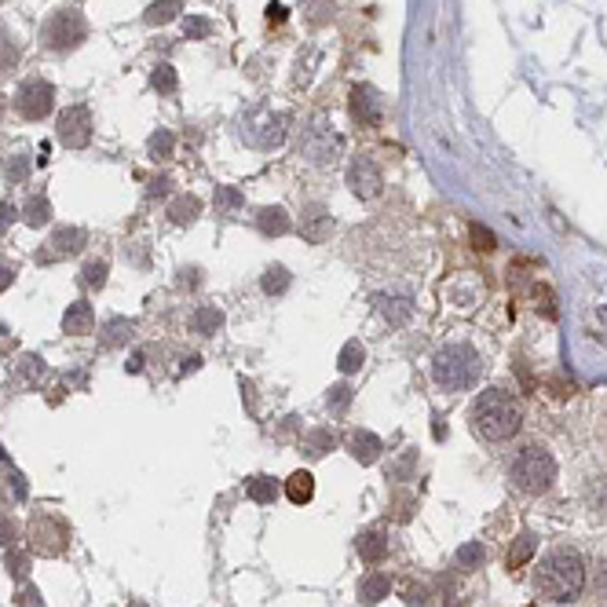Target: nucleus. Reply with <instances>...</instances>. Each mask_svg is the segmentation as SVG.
<instances>
[{
  "mask_svg": "<svg viewBox=\"0 0 607 607\" xmlns=\"http://www.w3.org/2000/svg\"><path fill=\"white\" fill-rule=\"evenodd\" d=\"M534 589L553 600V603H571L585 589V560L575 553L571 545H557L538 560L534 567Z\"/></svg>",
  "mask_w": 607,
  "mask_h": 607,
  "instance_id": "nucleus-1",
  "label": "nucleus"
},
{
  "mask_svg": "<svg viewBox=\"0 0 607 607\" xmlns=\"http://www.w3.org/2000/svg\"><path fill=\"white\" fill-rule=\"evenodd\" d=\"M472 432L486 443H509L523 424V406L513 392L505 388H486L479 392V399L472 403Z\"/></svg>",
  "mask_w": 607,
  "mask_h": 607,
  "instance_id": "nucleus-2",
  "label": "nucleus"
},
{
  "mask_svg": "<svg viewBox=\"0 0 607 607\" xmlns=\"http://www.w3.org/2000/svg\"><path fill=\"white\" fill-rule=\"evenodd\" d=\"M483 373V359L472 344H447L439 348L432 359V380L443 392H469L479 384Z\"/></svg>",
  "mask_w": 607,
  "mask_h": 607,
  "instance_id": "nucleus-3",
  "label": "nucleus"
},
{
  "mask_svg": "<svg viewBox=\"0 0 607 607\" xmlns=\"http://www.w3.org/2000/svg\"><path fill=\"white\" fill-rule=\"evenodd\" d=\"M509 479H513V486L520 494L538 498V494H545L549 486L557 483V458L549 454V447H541V443H523L509 461Z\"/></svg>",
  "mask_w": 607,
  "mask_h": 607,
  "instance_id": "nucleus-4",
  "label": "nucleus"
},
{
  "mask_svg": "<svg viewBox=\"0 0 607 607\" xmlns=\"http://www.w3.org/2000/svg\"><path fill=\"white\" fill-rule=\"evenodd\" d=\"M286 129H290L286 114H274V110H267V106L249 110L245 121H242V136H245V143H253V147H260V150H274V147H282Z\"/></svg>",
  "mask_w": 607,
  "mask_h": 607,
  "instance_id": "nucleus-5",
  "label": "nucleus"
},
{
  "mask_svg": "<svg viewBox=\"0 0 607 607\" xmlns=\"http://www.w3.org/2000/svg\"><path fill=\"white\" fill-rule=\"evenodd\" d=\"M88 33V22L77 8H59L51 12V19L44 22V48L51 51H74Z\"/></svg>",
  "mask_w": 607,
  "mask_h": 607,
  "instance_id": "nucleus-6",
  "label": "nucleus"
},
{
  "mask_svg": "<svg viewBox=\"0 0 607 607\" xmlns=\"http://www.w3.org/2000/svg\"><path fill=\"white\" fill-rule=\"evenodd\" d=\"M30 545H33V553H40V557H59V553H67V545H70V527L59 516L40 513V516L30 520Z\"/></svg>",
  "mask_w": 607,
  "mask_h": 607,
  "instance_id": "nucleus-7",
  "label": "nucleus"
},
{
  "mask_svg": "<svg viewBox=\"0 0 607 607\" xmlns=\"http://www.w3.org/2000/svg\"><path fill=\"white\" fill-rule=\"evenodd\" d=\"M51 106H55V88H51L48 81L30 77V81L19 85V92H15V110H19L26 121L48 118V114H51Z\"/></svg>",
  "mask_w": 607,
  "mask_h": 607,
  "instance_id": "nucleus-8",
  "label": "nucleus"
},
{
  "mask_svg": "<svg viewBox=\"0 0 607 607\" xmlns=\"http://www.w3.org/2000/svg\"><path fill=\"white\" fill-rule=\"evenodd\" d=\"M55 136H59L63 147L70 150H81L92 143V114H88V106H70L59 114V121H55Z\"/></svg>",
  "mask_w": 607,
  "mask_h": 607,
  "instance_id": "nucleus-9",
  "label": "nucleus"
},
{
  "mask_svg": "<svg viewBox=\"0 0 607 607\" xmlns=\"http://www.w3.org/2000/svg\"><path fill=\"white\" fill-rule=\"evenodd\" d=\"M88 242V235L81 228H55L51 238H48V249L37 253V263H51V260H63V256H74L81 253Z\"/></svg>",
  "mask_w": 607,
  "mask_h": 607,
  "instance_id": "nucleus-10",
  "label": "nucleus"
},
{
  "mask_svg": "<svg viewBox=\"0 0 607 607\" xmlns=\"http://www.w3.org/2000/svg\"><path fill=\"white\" fill-rule=\"evenodd\" d=\"M348 187H352L359 198H366V201L384 191V180H380L377 165H373L370 157H352V165H348Z\"/></svg>",
  "mask_w": 607,
  "mask_h": 607,
  "instance_id": "nucleus-11",
  "label": "nucleus"
},
{
  "mask_svg": "<svg viewBox=\"0 0 607 607\" xmlns=\"http://www.w3.org/2000/svg\"><path fill=\"white\" fill-rule=\"evenodd\" d=\"M329 231H334V216L326 212V205H304V212H300V238L304 242H311V245H318V242H326L329 238Z\"/></svg>",
  "mask_w": 607,
  "mask_h": 607,
  "instance_id": "nucleus-12",
  "label": "nucleus"
},
{
  "mask_svg": "<svg viewBox=\"0 0 607 607\" xmlns=\"http://www.w3.org/2000/svg\"><path fill=\"white\" fill-rule=\"evenodd\" d=\"M337 136L329 132L326 125H315L311 132H308V139H304V157L311 161V165H329V161H337Z\"/></svg>",
  "mask_w": 607,
  "mask_h": 607,
  "instance_id": "nucleus-13",
  "label": "nucleus"
},
{
  "mask_svg": "<svg viewBox=\"0 0 607 607\" xmlns=\"http://www.w3.org/2000/svg\"><path fill=\"white\" fill-rule=\"evenodd\" d=\"M92 326H95V311H92V304L88 300H74L67 311H63V329L70 337H85V334H92Z\"/></svg>",
  "mask_w": 607,
  "mask_h": 607,
  "instance_id": "nucleus-14",
  "label": "nucleus"
},
{
  "mask_svg": "<svg viewBox=\"0 0 607 607\" xmlns=\"http://www.w3.org/2000/svg\"><path fill=\"white\" fill-rule=\"evenodd\" d=\"M132 334H136V322L114 315V318H106V322H103V329H99V344H103V348H125V344L132 341Z\"/></svg>",
  "mask_w": 607,
  "mask_h": 607,
  "instance_id": "nucleus-15",
  "label": "nucleus"
},
{
  "mask_svg": "<svg viewBox=\"0 0 607 607\" xmlns=\"http://www.w3.org/2000/svg\"><path fill=\"white\" fill-rule=\"evenodd\" d=\"M348 454H352L359 465H373V461L380 458V439H377L373 432H366V428H355V432L348 435Z\"/></svg>",
  "mask_w": 607,
  "mask_h": 607,
  "instance_id": "nucleus-16",
  "label": "nucleus"
},
{
  "mask_svg": "<svg viewBox=\"0 0 607 607\" xmlns=\"http://www.w3.org/2000/svg\"><path fill=\"white\" fill-rule=\"evenodd\" d=\"M191 329H194L198 337L219 334V329H224V311H219L216 304H198V308L191 311Z\"/></svg>",
  "mask_w": 607,
  "mask_h": 607,
  "instance_id": "nucleus-17",
  "label": "nucleus"
},
{
  "mask_svg": "<svg viewBox=\"0 0 607 607\" xmlns=\"http://www.w3.org/2000/svg\"><path fill=\"white\" fill-rule=\"evenodd\" d=\"M256 228H260L267 238H279V235H290V231H293V219H290L286 209L267 205V209H260V216H256Z\"/></svg>",
  "mask_w": 607,
  "mask_h": 607,
  "instance_id": "nucleus-18",
  "label": "nucleus"
},
{
  "mask_svg": "<svg viewBox=\"0 0 607 607\" xmlns=\"http://www.w3.org/2000/svg\"><path fill=\"white\" fill-rule=\"evenodd\" d=\"M377 311L384 315V322L406 326L410 315H414V300L410 297H377Z\"/></svg>",
  "mask_w": 607,
  "mask_h": 607,
  "instance_id": "nucleus-19",
  "label": "nucleus"
},
{
  "mask_svg": "<svg viewBox=\"0 0 607 607\" xmlns=\"http://www.w3.org/2000/svg\"><path fill=\"white\" fill-rule=\"evenodd\" d=\"M359 557H362V564H380L384 557H388V534L384 531L359 534Z\"/></svg>",
  "mask_w": 607,
  "mask_h": 607,
  "instance_id": "nucleus-20",
  "label": "nucleus"
},
{
  "mask_svg": "<svg viewBox=\"0 0 607 607\" xmlns=\"http://www.w3.org/2000/svg\"><path fill=\"white\" fill-rule=\"evenodd\" d=\"M352 114H355V121H362V125H380V106H377V99H373L366 88H355V92H352Z\"/></svg>",
  "mask_w": 607,
  "mask_h": 607,
  "instance_id": "nucleus-21",
  "label": "nucleus"
},
{
  "mask_svg": "<svg viewBox=\"0 0 607 607\" xmlns=\"http://www.w3.org/2000/svg\"><path fill=\"white\" fill-rule=\"evenodd\" d=\"M198 216H201V201H198L194 194H180V198H173V205H169V219H173V224L191 228Z\"/></svg>",
  "mask_w": 607,
  "mask_h": 607,
  "instance_id": "nucleus-22",
  "label": "nucleus"
},
{
  "mask_svg": "<svg viewBox=\"0 0 607 607\" xmlns=\"http://www.w3.org/2000/svg\"><path fill=\"white\" fill-rule=\"evenodd\" d=\"M286 498H290L293 505H308V502L315 498V476H311V472H293V476L286 479Z\"/></svg>",
  "mask_w": 607,
  "mask_h": 607,
  "instance_id": "nucleus-23",
  "label": "nucleus"
},
{
  "mask_svg": "<svg viewBox=\"0 0 607 607\" xmlns=\"http://www.w3.org/2000/svg\"><path fill=\"white\" fill-rule=\"evenodd\" d=\"M534 549H538V538L534 534H520L513 545H509V553H505V567H523V564H531V557H534Z\"/></svg>",
  "mask_w": 607,
  "mask_h": 607,
  "instance_id": "nucleus-24",
  "label": "nucleus"
},
{
  "mask_svg": "<svg viewBox=\"0 0 607 607\" xmlns=\"http://www.w3.org/2000/svg\"><path fill=\"white\" fill-rule=\"evenodd\" d=\"M180 12H183V0H154V4L147 8V15H143V22L147 26H165V22H173Z\"/></svg>",
  "mask_w": 607,
  "mask_h": 607,
  "instance_id": "nucleus-25",
  "label": "nucleus"
},
{
  "mask_svg": "<svg viewBox=\"0 0 607 607\" xmlns=\"http://www.w3.org/2000/svg\"><path fill=\"white\" fill-rule=\"evenodd\" d=\"M388 593H392V578L388 575H370V578L359 582V600L362 603H380Z\"/></svg>",
  "mask_w": 607,
  "mask_h": 607,
  "instance_id": "nucleus-26",
  "label": "nucleus"
},
{
  "mask_svg": "<svg viewBox=\"0 0 607 607\" xmlns=\"http://www.w3.org/2000/svg\"><path fill=\"white\" fill-rule=\"evenodd\" d=\"M19 55H22V48H19L15 33H8L4 26H0V74H12L19 67Z\"/></svg>",
  "mask_w": 607,
  "mask_h": 607,
  "instance_id": "nucleus-27",
  "label": "nucleus"
},
{
  "mask_svg": "<svg viewBox=\"0 0 607 607\" xmlns=\"http://www.w3.org/2000/svg\"><path fill=\"white\" fill-rule=\"evenodd\" d=\"M300 447H304L308 458H326V451H334V432L329 428H311Z\"/></svg>",
  "mask_w": 607,
  "mask_h": 607,
  "instance_id": "nucleus-28",
  "label": "nucleus"
},
{
  "mask_svg": "<svg viewBox=\"0 0 607 607\" xmlns=\"http://www.w3.org/2000/svg\"><path fill=\"white\" fill-rule=\"evenodd\" d=\"M260 286H263V293H267V297H282V293L290 290V271H286L282 263H271V267L263 271Z\"/></svg>",
  "mask_w": 607,
  "mask_h": 607,
  "instance_id": "nucleus-29",
  "label": "nucleus"
},
{
  "mask_svg": "<svg viewBox=\"0 0 607 607\" xmlns=\"http://www.w3.org/2000/svg\"><path fill=\"white\" fill-rule=\"evenodd\" d=\"M22 219L30 228H44V224H51V201L48 198H40V194H33L30 201H26V209H22Z\"/></svg>",
  "mask_w": 607,
  "mask_h": 607,
  "instance_id": "nucleus-30",
  "label": "nucleus"
},
{
  "mask_svg": "<svg viewBox=\"0 0 607 607\" xmlns=\"http://www.w3.org/2000/svg\"><path fill=\"white\" fill-rule=\"evenodd\" d=\"M173 147H176V136L169 129H157L150 139H147V154L154 161H165V157H173Z\"/></svg>",
  "mask_w": 607,
  "mask_h": 607,
  "instance_id": "nucleus-31",
  "label": "nucleus"
},
{
  "mask_svg": "<svg viewBox=\"0 0 607 607\" xmlns=\"http://www.w3.org/2000/svg\"><path fill=\"white\" fill-rule=\"evenodd\" d=\"M362 362H366V348H362V341H348V344L341 348V355H337V366H341L344 373L362 370Z\"/></svg>",
  "mask_w": 607,
  "mask_h": 607,
  "instance_id": "nucleus-32",
  "label": "nucleus"
},
{
  "mask_svg": "<svg viewBox=\"0 0 607 607\" xmlns=\"http://www.w3.org/2000/svg\"><path fill=\"white\" fill-rule=\"evenodd\" d=\"M106 274H110V263H106V260H88L85 271H81V286H85V290H103V286H106Z\"/></svg>",
  "mask_w": 607,
  "mask_h": 607,
  "instance_id": "nucleus-33",
  "label": "nucleus"
},
{
  "mask_svg": "<svg viewBox=\"0 0 607 607\" xmlns=\"http://www.w3.org/2000/svg\"><path fill=\"white\" fill-rule=\"evenodd\" d=\"M245 494H249V498H253L256 505H271V502H274V494H279V490H274V479H271V476H253Z\"/></svg>",
  "mask_w": 607,
  "mask_h": 607,
  "instance_id": "nucleus-34",
  "label": "nucleus"
},
{
  "mask_svg": "<svg viewBox=\"0 0 607 607\" xmlns=\"http://www.w3.org/2000/svg\"><path fill=\"white\" fill-rule=\"evenodd\" d=\"M150 85H154V92H161V95H173L176 92V70L169 67V63H161V67H154V74H150Z\"/></svg>",
  "mask_w": 607,
  "mask_h": 607,
  "instance_id": "nucleus-35",
  "label": "nucleus"
},
{
  "mask_svg": "<svg viewBox=\"0 0 607 607\" xmlns=\"http://www.w3.org/2000/svg\"><path fill=\"white\" fill-rule=\"evenodd\" d=\"M483 557H486V553H483L479 541H465V545L458 549V567H461V571H476V567L483 564Z\"/></svg>",
  "mask_w": 607,
  "mask_h": 607,
  "instance_id": "nucleus-36",
  "label": "nucleus"
},
{
  "mask_svg": "<svg viewBox=\"0 0 607 607\" xmlns=\"http://www.w3.org/2000/svg\"><path fill=\"white\" fill-rule=\"evenodd\" d=\"M352 384H337V388H329V396H326V406L334 410V414H344L348 406H352Z\"/></svg>",
  "mask_w": 607,
  "mask_h": 607,
  "instance_id": "nucleus-37",
  "label": "nucleus"
},
{
  "mask_svg": "<svg viewBox=\"0 0 607 607\" xmlns=\"http://www.w3.org/2000/svg\"><path fill=\"white\" fill-rule=\"evenodd\" d=\"M469 235H472V245H476L479 253H494V249H498V238H494V231L483 228V224H472Z\"/></svg>",
  "mask_w": 607,
  "mask_h": 607,
  "instance_id": "nucleus-38",
  "label": "nucleus"
},
{
  "mask_svg": "<svg viewBox=\"0 0 607 607\" xmlns=\"http://www.w3.org/2000/svg\"><path fill=\"white\" fill-rule=\"evenodd\" d=\"M209 33H212V22H209V19H194V15L183 19V37H187V40H205Z\"/></svg>",
  "mask_w": 607,
  "mask_h": 607,
  "instance_id": "nucleus-39",
  "label": "nucleus"
},
{
  "mask_svg": "<svg viewBox=\"0 0 607 607\" xmlns=\"http://www.w3.org/2000/svg\"><path fill=\"white\" fill-rule=\"evenodd\" d=\"M4 176H8L12 183H22V180L30 176V161H26L22 154H15V157H8V165H4Z\"/></svg>",
  "mask_w": 607,
  "mask_h": 607,
  "instance_id": "nucleus-40",
  "label": "nucleus"
},
{
  "mask_svg": "<svg viewBox=\"0 0 607 607\" xmlns=\"http://www.w3.org/2000/svg\"><path fill=\"white\" fill-rule=\"evenodd\" d=\"M216 205L231 212V209H238V205H242V194H238L235 187H216Z\"/></svg>",
  "mask_w": 607,
  "mask_h": 607,
  "instance_id": "nucleus-41",
  "label": "nucleus"
},
{
  "mask_svg": "<svg viewBox=\"0 0 607 607\" xmlns=\"http://www.w3.org/2000/svg\"><path fill=\"white\" fill-rule=\"evenodd\" d=\"M180 290H198L201 286V267H183L180 271V279H176Z\"/></svg>",
  "mask_w": 607,
  "mask_h": 607,
  "instance_id": "nucleus-42",
  "label": "nucleus"
},
{
  "mask_svg": "<svg viewBox=\"0 0 607 607\" xmlns=\"http://www.w3.org/2000/svg\"><path fill=\"white\" fill-rule=\"evenodd\" d=\"M26 571H30V557H22V553H8V575L26 578Z\"/></svg>",
  "mask_w": 607,
  "mask_h": 607,
  "instance_id": "nucleus-43",
  "label": "nucleus"
},
{
  "mask_svg": "<svg viewBox=\"0 0 607 607\" xmlns=\"http://www.w3.org/2000/svg\"><path fill=\"white\" fill-rule=\"evenodd\" d=\"M15 219H19V209L12 201H0V231H8Z\"/></svg>",
  "mask_w": 607,
  "mask_h": 607,
  "instance_id": "nucleus-44",
  "label": "nucleus"
},
{
  "mask_svg": "<svg viewBox=\"0 0 607 607\" xmlns=\"http://www.w3.org/2000/svg\"><path fill=\"white\" fill-rule=\"evenodd\" d=\"M15 541V520L0 513V545H12Z\"/></svg>",
  "mask_w": 607,
  "mask_h": 607,
  "instance_id": "nucleus-45",
  "label": "nucleus"
},
{
  "mask_svg": "<svg viewBox=\"0 0 607 607\" xmlns=\"http://www.w3.org/2000/svg\"><path fill=\"white\" fill-rule=\"evenodd\" d=\"M19 607H44V600H40V593H37L33 585H26V589L19 593Z\"/></svg>",
  "mask_w": 607,
  "mask_h": 607,
  "instance_id": "nucleus-46",
  "label": "nucleus"
},
{
  "mask_svg": "<svg viewBox=\"0 0 607 607\" xmlns=\"http://www.w3.org/2000/svg\"><path fill=\"white\" fill-rule=\"evenodd\" d=\"M15 274H19L15 267H8V263H0V293H4V290H8L12 282H15Z\"/></svg>",
  "mask_w": 607,
  "mask_h": 607,
  "instance_id": "nucleus-47",
  "label": "nucleus"
},
{
  "mask_svg": "<svg viewBox=\"0 0 607 607\" xmlns=\"http://www.w3.org/2000/svg\"><path fill=\"white\" fill-rule=\"evenodd\" d=\"M8 479H12L8 486L15 490V502H22V498H26V483H22V476H19V472H8Z\"/></svg>",
  "mask_w": 607,
  "mask_h": 607,
  "instance_id": "nucleus-48",
  "label": "nucleus"
},
{
  "mask_svg": "<svg viewBox=\"0 0 607 607\" xmlns=\"http://www.w3.org/2000/svg\"><path fill=\"white\" fill-rule=\"evenodd\" d=\"M406 600H410V603H428V589H424V585H421V589L410 585V589H406Z\"/></svg>",
  "mask_w": 607,
  "mask_h": 607,
  "instance_id": "nucleus-49",
  "label": "nucleus"
},
{
  "mask_svg": "<svg viewBox=\"0 0 607 607\" xmlns=\"http://www.w3.org/2000/svg\"><path fill=\"white\" fill-rule=\"evenodd\" d=\"M267 22H286V8L282 4H267Z\"/></svg>",
  "mask_w": 607,
  "mask_h": 607,
  "instance_id": "nucleus-50",
  "label": "nucleus"
},
{
  "mask_svg": "<svg viewBox=\"0 0 607 607\" xmlns=\"http://www.w3.org/2000/svg\"><path fill=\"white\" fill-rule=\"evenodd\" d=\"M169 187H173V183H169V180H165V176H161V180H154L150 194H169Z\"/></svg>",
  "mask_w": 607,
  "mask_h": 607,
  "instance_id": "nucleus-51",
  "label": "nucleus"
},
{
  "mask_svg": "<svg viewBox=\"0 0 607 607\" xmlns=\"http://www.w3.org/2000/svg\"><path fill=\"white\" fill-rule=\"evenodd\" d=\"M125 370H129V373H139V370H143V355L136 352V355H132V359L125 362Z\"/></svg>",
  "mask_w": 607,
  "mask_h": 607,
  "instance_id": "nucleus-52",
  "label": "nucleus"
},
{
  "mask_svg": "<svg viewBox=\"0 0 607 607\" xmlns=\"http://www.w3.org/2000/svg\"><path fill=\"white\" fill-rule=\"evenodd\" d=\"M198 366H201V359H198V355H191V359H183V370H180V373H194Z\"/></svg>",
  "mask_w": 607,
  "mask_h": 607,
  "instance_id": "nucleus-53",
  "label": "nucleus"
},
{
  "mask_svg": "<svg viewBox=\"0 0 607 607\" xmlns=\"http://www.w3.org/2000/svg\"><path fill=\"white\" fill-rule=\"evenodd\" d=\"M4 110H8V99H4V95H0V118H4Z\"/></svg>",
  "mask_w": 607,
  "mask_h": 607,
  "instance_id": "nucleus-54",
  "label": "nucleus"
},
{
  "mask_svg": "<svg viewBox=\"0 0 607 607\" xmlns=\"http://www.w3.org/2000/svg\"><path fill=\"white\" fill-rule=\"evenodd\" d=\"M132 607H147V603H132Z\"/></svg>",
  "mask_w": 607,
  "mask_h": 607,
  "instance_id": "nucleus-55",
  "label": "nucleus"
},
{
  "mask_svg": "<svg viewBox=\"0 0 607 607\" xmlns=\"http://www.w3.org/2000/svg\"><path fill=\"white\" fill-rule=\"evenodd\" d=\"M0 4H4V0H0Z\"/></svg>",
  "mask_w": 607,
  "mask_h": 607,
  "instance_id": "nucleus-56",
  "label": "nucleus"
}]
</instances>
